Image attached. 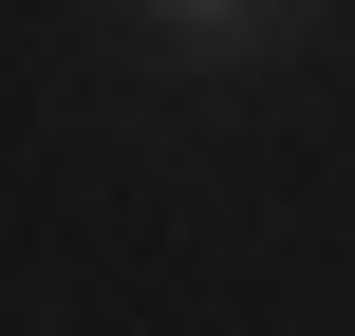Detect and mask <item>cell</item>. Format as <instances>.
<instances>
[{
	"label": "cell",
	"instance_id": "1",
	"mask_svg": "<svg viewBox=\"0 0 355 336\" xmlns=\"http://www.w3.org/2000/svg\"><path fill=\"white\" fill-rule=\"evenodd\" d=\"M337 37V0H112V56L168 75V94H262Z\"/></svg>",
	"mask_w": 355,
	"mask_h": 336
}]
</instances>
